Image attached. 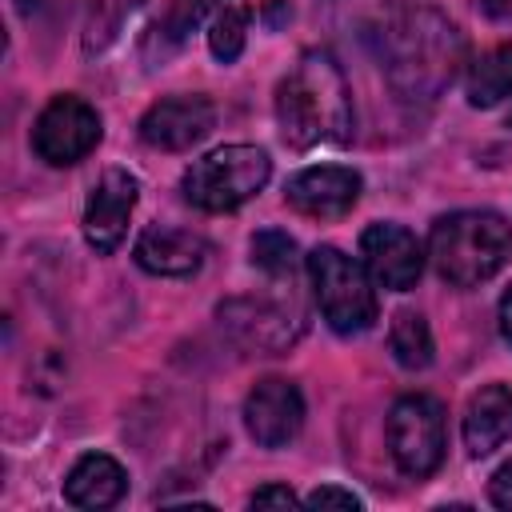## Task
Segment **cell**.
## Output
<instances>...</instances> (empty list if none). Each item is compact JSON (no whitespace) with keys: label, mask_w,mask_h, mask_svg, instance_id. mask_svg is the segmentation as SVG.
<instances>
[{"label":"cell","mask_w":512,"mask_h":512,"mask_svg":"<svg viewBox=\"0 0 512 512\" xmlns=\"http://www.w3.org/2000/svg\"><path fill=\"white\" fill-rule=\"evenodd\" d=\"M284 200L292 212L312 216V220H340L352 212L360 200V172L324 164V168H304L284 184Z\"/></svg>","instance_id":"4fadbf2b"},{"label":"cell","mask_w":512,"mask_h":512,"mask_svg":"<svg viewBox=\"0 0 512 512\" xmlns=\"http://www.w3.org/2000/svg\"><path fill=\"white\" fill-rule=\"evenodd\" d=\"M360 256H364V268H368L372 284H380L388 292H408L424 272L420 240L404 224H392V220H380V224L364 228Z\"/></svg>","instance_id":"9c48e42d"},{"label":"cell","mask_w":512,"mask_h":512,"mask_svg":"<svg viewBox=\"0 0 512 512\" xmlns=\"http://www.w3.org/2000/svg\"><path fill=\"white\" fill-rule=\"evenodd\" d=\"M388 452L396 468L412 480H424L444 460V408L440 400L412 392L400 396L388 412Z\"/></svg>","instance_id":"8992f818"},{"label":"cell","mask_w":512,"mask_h":512,"mask_svg":"<svg viewBox=\"0 0 512 512\" xmlns=\"http://www.w3.org/2000/svg\"><path fill=\"white\" fill-rule=\"evenodd\" d=\"M244 428L260 448H284L304 428V396L292 380L268 376L244 400Z\"/></svg>","instance_id":"8fae6325"},{"label":"cell","mask_w":512,"mask_h":512,"mask_svg":"<svg viewBox=\"0 0 512 512\" xmlns=\"http://www.w3.org/2000/svg\"><path fill=\"white\" fill-rule=\"evenodd\" d=\"M296 492L288 484H264L252 492V508H296Z\"/></svg>","instance_id":"603a6c76"},{"label":"cell","mask_w":512,"mask_h":512,"mask_svg":"<svg viewBox=\"0 0 512 512\" xmlns=\"http://www.w3.org/2000/svg\"><path fill=\"white\" fill-rule=\"evenodd\" d=\"M468 104L472 108H492L512 92V44H496L484 56L468 64Z\"/></svg>","instance_id":"e0dca14e"},{"label":"cell","mask_w":512,"mask_h":512,"mask_svg":"<svg viewBox=\"0 0 512 512\" xmlns=\"http://www.w3.org/2000/svg\"><path fill=\"white\" fill-rule=\"evenodd\" d=\"M428 256L448 284L476 288L512 260V224L492 208L448 212L428 232Z\"/></svg>","instance_id":"3957f363"},{"label":"cell","mask_w":512,"mask_h":512,"mask_svg":"<svg viewBox=\"0 0 512 512\" xmlns=\"http://www.w3.org/2000/svg\"><path fill=\"white\" fill-rule=\"evenodd\" d=\"M480 8H484L488 16H504V12L512 8V0H480Z\"/></svg>","instance_id":"4316f807"},{"label":"cell","mask_w":512,"mask_h":512,"mask_svg":"<svg viewBox=\"0 0 512 512\" xmlns=\"http://www.w3.org/2000/svg\"><path fill=\"white\" fill-rule=\"evenodd\" d=\"M504 440H512V388L488 384L464 408V448L468 456H488Z\"/></svg>","instance_id":"9a60e30c"},{"label":"cell","mask_w":512,"mask_h":512,"mask_svg":"<svg viewBox=\"0 0 512 512\" xmlns=\"http://www.w3.org/2000/svg\"><path fill=\"white\" fill-rule=\"evenodd\" d=\"M216 320H220V328L240 348H248L256 356H280L304 332L300 308L280 304V300H268V296H236V300H224L216 308Z\"/></svg>","instance_id":"52a82bcc"},{"label":"cell","mask_w":512,"mask_h":512,"mask_svg":"<svg viewBox=\"0 0 512 512\" xmlns=\"http://www.w3.org/2000/svg\"><path fill=\"white\" fill-rule=\"evenodd\" d=\"M252 264L260 268V272H268V276H292V268H296V240L288 236V232H280V228H264V232H256L252 236Z\"/></svg>","instance_id":"44dd1931"},{"label":"cell","mask_w":512,"mask_h":512,"mask_svg":"<svg viewBox=\"0 0 512 512\" xmlns=\"http://www.w3.org/2000/svg\"><path fill=\"white\" fill-rule=\"evenodd\" d=\"M128 488V472L104 456V452H88L72 464L68 480H64V500L76 508H112Z\"/></svg>","instance_id":"2e32d148"},{"label":"cell","mask_w":512,"mask_h":512,"mask_svg":"<svg viewBox=\"0 0 512 512\" xmlns=\"http://www.w3.org/2000/svg\"><path fill=\"white\" fill-rule=\"evenodd\" d=\"M220 0H168L164 4V12H160V20L152 24V44H160V48H176V44H184V36L216 8Z\"/></svg>","instance_id":"d6986e66"},{"label":"cell","mask_w":512,"mask_h":512,"mask_svg":"<svg viewBox=\"0 0 512 512\" xmlns=\"http://www.w3.org/2000/svg\"><path fill=\"white\" fill-rule=\"evenodd\" d=\"M284 16H292V8H288V0H276V4L268 8V24H280Z\"/></svg>","instance_id":"484cf974"},{"label":"cell","mask_w":512,"mask_h":512,"mask_svg":"<svg viewBox=\"0 0 512 512\" xmlns=\"http://www.w3.org/2000/svg\"><path fill=\"white\" fill-rule=\"evenodd\" d=\"M304 504H308V508H360V496H356V492H348V488L324 484V488H316Z\"/></svg>","instance_id":"7402d4cb"},{"label":"cell","mask_w":512,"mask_h":512,"mask_svg":"<svg viewBox=\"0 0 512 512\" xmlns=\"http://www.w3.org/2000/svg\"><path fill=\"white\" fill-rule=\"evenodd\" d=\"M248 40V8H220L208 24V48L220 64H232Z\"/></svg>","instance_id":"ffe728a7"},{"label":"cell","mask_w":512,"mask_h":512,"mask_svg":"<svg viewBox=\"0 0 512 512\" xmlns=\"http://www.w3.org/2000/svg\"><path fill=\"white\" fill-rule=\"evenodd\" d=\"M16 8H20V12H24V16H28V12H32V8H40V0H16Z\"/></svg>","instance_id":"83f0119b"},{"label":"cell","mask_w":512,"mask_h":512,"mask_svg":"<svg viewBox=\"0 0 512 512\" xmlns=\"http://www.w3.org/2000/svg\"><path fill=\"white\" fill-rule=\"evenodd\" d=\"M96 144H100V112L72 92L52 96L32 124V148L52 168H68L84 160Z\"/></svg>","instance_id":"ba28073f"},{"label":"cell","mask_w":512,"mask_h":512,"mask_svg":"<svg viewBox=\"0 0 512 512\" xmlns=\"http://www.w3.org/2000/svg\"><path fill=\"white\" fill-rule=\"evenodd\" d=\"M388 348L396 356L400 368H428L432 364V332H428V320L412 308H400L392 316V328H388Z\"/></svg>","instance_id":"ac0fdd59"},{"label":"cell","mask_w":512,"mask_h":512,"mask_svg":"<svg viewBox=\"0 0 512 512\" xmlns=\"http://www.w3.org/2000/svg\"><path fill=\"white\" fill-rule=\"evenodd\" d=\"M488 496H492L496 508H508V512H512V460H504V464L492 472V480H488Z\"/></svg>","instance_id":"cb8c5ba5"},{"label":"cell","mask_w":512,"mask_h":512,"mask_svg":"<svg viewBox=\"0 0 512 512\" xmlns=\"http://www.w3.org/2000/svg\"><path fill=\"white\" fill-rule=\"evenodd\" d=\"M136 264L152 276H192L200 272L208 244L204 236L188 232V228H172V224H148L132 248Z\"/></svg>","instance_id":"5bb4252c"},{"label":"cell","mask_w":512,"mask_h":512,"mask_svg":"<svg viewBox=\"0 0 512 512\" xmlns=\"http://www.w3.org/2000/svg\"><path fill=\"white\" fill-rule=\"evenodd\" d=\"M272 176V160L256 144H224L200 160L180 180V192L200 212H232L252 200Z\"/></svg>","instance_id":"277c9868"},{"label":"cell","mask_w":512,"mask_h":512,"mask_svg":"<svg viewBox=\"0 0 512 512\" xmlns=\"http://www.w3.org/2000/svg\"><path fill=\"white\" fill-rule=\"evenodd\" d=\"M500 336L512 344V288H508L504 300H500Z\"/></svg>","instance_id":"d4e9b609"},{"label":"cell","mask_w":512,"mask_h":512,"mask_svg":"<svg viewBox=\"0 0 512 512\" xmlns=\"http://www.w3.org/2000/svg\"><path fill=\"white\" fill-rule=\"evenodd\" d=\"M384 76L400 100H436L464 64V36L436 8L400 12L380 36Z\"/></svg>","instance_id":"6da1fadb"},{"label":"cell","mask_w":512,"mask_h":512,"mask_svg":"<svg viewBox=\"0 0 512 512\" xmlns=\"http://www.w3.org/2000/svg\"><path fill=\"white\" fill-rule=\"evenodd\" d=\"M136 196H140V180L124 168H108L96 180L88 208H84V240L96 256H108L120 248V240L128 232V216L136 208Z\"/></svg>","instance_id":"7c38bea8"},{"label":"cell","mask_w":512,"mask_h":512,"mask_svg":"<svg viewBox=\"0 0 512 512\" xmlns=\"http://www.w3.org/2000/svg\"><path fill=\"white\" fill-rule=\"evenodd\" d=\"M216 128V104L200 92L192 96H164L140 116V140L160 152H184L200 144Z\"/></svg>","instance_id":"30bf717a"},{"label":"cell","mask_w":512,"mask_h":512,"mask_svg":"<svg viewBox=\"0 0 512 512\" xmlns=\"http://www.w3.org/2000/svg\"><path fill=\"white\" fill-rule=\"evenodd\" d=\"M276 124L292 148H312L320 140L344 144L352 136V92L332 52L308 48L276 84Z\"/></svg>","instance_id":"7a4b0ae2"},{"label":"cell","mask_w":512,"mask_h":512,"mask_svg":"<svg viewBox=\"0 0 512 512\" xmlns=\"http://www.w3.org/2000/svg\"><path fill=\"white\" fill-rule=\"evenodd\" d=\"M508 128H512V112H508Z\"/></svg>","instance_id":"f1b7e54d"},{"label":"cell","mask_w":512,"mask_h":512,"mask_svg":"<svg viewBox=\"0 0 512 512\" xmlns=\"http://www.w3.org/2000/svg\"><path fill=\"white\" fill-rule=\"evenodd\" d=\"M308 280L320 304V316L340 336H360L376 320V292L368 268H360L352 256H344L332 244H320L308 252Z\"/></svg>","instance_id":"5b68a950"}]
</instances>
